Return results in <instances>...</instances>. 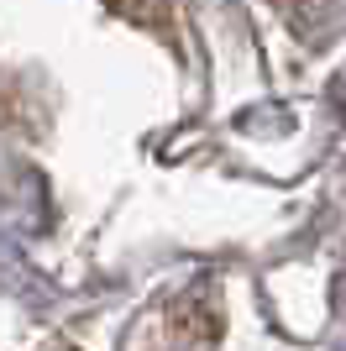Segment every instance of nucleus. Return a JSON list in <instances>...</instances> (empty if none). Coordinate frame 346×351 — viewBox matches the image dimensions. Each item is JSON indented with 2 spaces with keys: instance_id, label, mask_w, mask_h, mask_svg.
I'll list each match as a JSON object with an SVG mask.
<instances>
[{
  "instance_id": "obj_1",
  "label": "nucleus",
  "mask_w": 346,
  "mask_h": 351,
  "mask_svg": "<svg viewBox=\"0 0 346 351\" xmlns=\"http://www.w3.org/2000/svg\"><path fill=\"white\" fill-rule=\"evenodd\" d=\"M331 105H336V121L346 126V69L331 79Z\"/></svg>"
}]
</instances>
